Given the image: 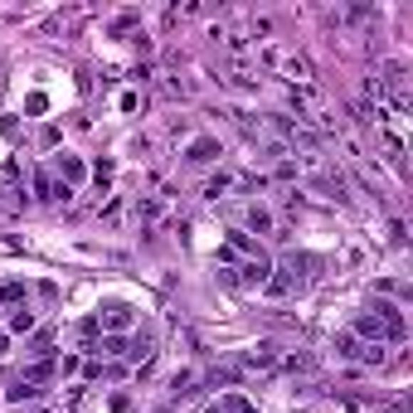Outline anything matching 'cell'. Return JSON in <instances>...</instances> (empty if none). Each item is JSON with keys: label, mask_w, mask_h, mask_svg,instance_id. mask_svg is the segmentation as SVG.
Instances as JSON below:
<instances>
[{"label": "cell", "mask_w": 413, "mask_h": 413, "mask_svg": "<svg viewBox=\"0 0 413 413\" xmlns=\"http://www.w3.org/2000/svg\"><path fill=\"white\" fill-rule=\"evenodd\" d=\"M263 63L273 68V73H282V78L292 83V88H306L311 83V63H306V54H297V49H263Z\"/></svg>", "instance_id": "1"}, {"label": "cell", "mask_w": 413, "mask_h": 413, "mask_svg": "<svg viewBox=\"0 0 413 413\" xmlns=\"http://www.w3.org/2000/svg\"><path fill=\"white\" fill-rule=\"evenodd\" d=\"M335 350H340L345 360H360V365H375V370H380V365L389 360V350H385V345H365V340H355V335H345V330L335 335Z\"/></svg>", "instance_id": "2"}, {"label": "cell", "mask_w": 413, "mask_h": 413, "mask_svg": "<svg viewBox=\"0 0 413 413\" xmlns=\"http://www.w3.org/2000/svg\"><path fill=\"white\" fill-rule=\"evenodd\" d=\"M98 326L108 330V335H127V330L137 326V311L127 302H108L103 311H98Z\"/></svg>", "instance_id": "3"}, {"label": "cell", "mask_w": 413, "mask_h": 413, "mask_svg": "<svg viewBox=\"0 0 413 413\" xmlns=\"http://www.w3.org/2000/svg\"><path fill=\"white\" fill-rule=\"evenodd\" d=\"M34 199H39V204H68L73 190H68L58 175H49V170H34Z\"/></svg>", "instance_id": "4"}, {"label": "cell", "mask_w": 413, "mask_h": 413, "mask_svg": "<svg viewBox=\"0 0 413 413\" xmlns=\"http://www.w3.org/2000/svg\"><path fill=\"white\" fill-rule=\"evenodd\" d=\"M355 340H365V345H385L389 326L375 316V311H365V316H355Z\"/></svg>", "instance_id": "5"}, {"label": "cell", "mask_w": 413, "mask_h": 413, "mask_svg": "<svg viewBox=\"0 0 413 413\" xmlns=\"http://www.w3.org/2000/svg\"><path fill=\"white\" fill-rule=\"evenodd\" d=\"M20 380H25V385H39V389L54 385V380H58V360H54V355H49V360H29Z\"/></svg>", "instance_id": "6"}, {"label": "cell", "mask_w": 413, "mask_h": 413, "mask_svg": "<svg viewBox=\"0 0 413 413\" xmlns=\"http://www.w3.org/2000/svg\"><path fill=\"white\" fill-rule=\"evenodd\" d=\"M370 311H375V316H380V321L389 326V340H404V330H409V321H404V311H399L394 302H375Z\"/></svg>", "instance_id": "7"}, {"label": "cell", "mask_w": 413, "mask_h": 413, "mask_svg": "<svg viewBox=\"0 0 413 413\" xmlns=\"http://www.w3.org/2000/svg\"><path fill=\"white\" fill-rule=\"evenodd\" d=\"M224 156V146L214 137H199V141H190V151H185V161L190 165H209V161H219Z\"/></svg>", "instance_id": "8"}, {"label": "cell", "mask_w": 413, "mask_h": 413, "mask_svg": "<svg viewBox=\"0 0 413 413\" xmlns=\"http://www.w3.org/2000/svg\"><path fill=\"white\" fill-rule=\"evenodd\" d=\"M58 180L73 190V185H83V180H88V165H83L78 156H68V151H63V156H58Z\"/></svg>", "instance_id": "9"}, {"label": "cell", "mask_w": 413, "mask_h": 413, "mask_svg": "<svg viewBox=\"0 0 413 413\" xmlns=\"http://www.w3.org/2000/svg\"><path fill=\"white\" fill-rule=\"evenodd\" d=\"M39 394H44V389H39V385H25V380H10V389H5V399H10V404H20V409H25V404H34Z\"/></svg>", "instance_id": "10"}, {"label": "cell", "mask_w": 413, "mask_h": 413, "mask_svg": "<svg viewBox=\"0 0 413 413\" xmlns=\"http://www.w3.org/2000/svg\"><path fill=\"white\" fill-rule=\"evenodd\" d=\"M273 365H277V345H258L244 355V370H273Z\"/></svg>", "instance_id": "11"}, {"label": "cell", "mask_w": 413, "mask_h": 413, "mask_svg": "<svg viewBox=\"0 0 413 413\" xmlns=\"http://www.w3.org/2000/svg\"><path fill=\"white\" fill-rule=\"evenodd\" d=\"M209 413H258V409L248 404L244 394H224V399H214V404H209Z\"/></svg>", "instance_id": "12"}, {"label": "cell", "mask_w": 413, "mask_h": 413, "mask_svg": "<svg viewBox=\"0 0 413 413\" xmlns=\"http://www.w3.org/2000/svg\"><path fill=\"white\" fill-rule=\"evenodd\" d=\"M34 326H39V316H34L29 306H15V311H10V335H29Z\"/></svg>", "instance_id": "13"}, {"label": "cell", "mask_w": 413, "mask_h": 413, "mask_svg": "<svg viewBox=\"0 0 413 413\" xmlns=\"http://www.w3.org/2000/svg\"><path fill=\"white\" fill-rule=\"evenodd\" d=\"M25 297H29L25 282H15V277H10V282H0V306H25Z\"/></svg>", "instance_id": "14"}, {"label": "cell", "mask_w": 413, "mask_h": 413, "mask_svg": "<svg viewBox=\"0 0 413 413\" xmlns=\"http://www.w3.org/2000/svg\"><path fill=\"white\" fill-rule=\"evenodd\" d=\"M127 355H132V360H151V355H156V340L141 330V335H132V340H127Z\"/></svg>", "instance_id": "15"}, {"label": "cell", "mask_w": 413, "mask_h": 413, "mask_svg": "<svg viewBox=\"0 0 413 413\" xmlns=\"http://www.w3.org/2000/svg\"><path fill=\"white\" fill-rule=\"evenodd\" d=\"M49 345H54V330H34V340H29L25 350H29L34 360H49Z\"/></svg>", "instance_id": "16"}, {"label": "cell", "mask_w": 413, "mask_h": 413, "mask_svg": "<svg viewBox=\"0 0 413 413\" xmlns=\"http://www.w3.org/2000/svg\"><path fill=\"white\" fill-rule=\"evenodd\" d=\"M248 229H253V234H273V214H268L263 204H253V209H248Z\"/></svg>", "instance_id": "17"}, {"label": "cell", "mask_w": 413, "mask_h": 413, "mask_svg": "<svg viewBox=\"0 0 413 413\" xmlns=\"http://www.w3.org/2000/svg\"><path fill=\"white\" fill-rule=\"evenodd\" d=\"M93 355H127V335H103V345H98V350H93Z\"/></svg>", "instance_id": "18"}, {"label": "cell", "mask_w": 413, "mask_h": 413, "mask_svg": "<svg viewBox=\"0 0 413 413\" xmlns=\"http://www.w3.org/2000/svg\"><path fill=\"white\" fill-rule=\"evenodd\" d=\"M263 292H268V297H287V292H292V277H268Z\"/></svg>", "instance_id": "19"}, {"label": "cell", "mask_w": 413, "mask_h": 413, "mask_svg": "<svg viewBox=\"0 0 413 413\" xmlns=\"http://www.w3.org/2000/svg\"><path fill=\"white\" fill-rule=\"evenodd\" d=\"M25 112H29V117H44V112H49V98H44V93H29V98H25Z\"/></svg>", "instance_id": "20"}, {"label": "cell", "mask_w": 413, "mask_h": 413, "mask_svg": "<svg viewBox=\"0 0 413 413\" xmlns=\"http://www.w3.org/2000/svg\"><path fill=\"white\" fill-rule=\"evenodd\" d=\"M224 190H234V175H214V180L204 185V194H209V199H219Z\"/></svg>", "instance_id": "21"}, {"label": "cell", "mask_w": 413, "mask_h": 413, "mask_svg": "<svg viewBox=\"0 0 413 413\" xmlns=\"http://www.w3.org/2000/svg\"><path fill=\"white\" fill-rule=\"evenodd\" d=\"M78 370H83V365H78V355H63V360H58V380H73Z\"/></svg>", "instance_id": "22"}, {"label": "cell", "mask_w": 413, "mask_h": 413, "mask_svg": "<svg viewBox=\"0 0 413 413\" xmlns=\"http://www.w3.org/2000/svg\"><path fill=\"white\" fill-rule=\"evenodd\" d=\"M112 170H117L112 161H98V165H93V180H98V185H108V180H112Z\"/></svg>", "instance_id": "23"}, {"label": "cell", "mask_w": 413, "mask_h": 413, "mask_svg": "<svg viewBox=\"0 0 413 413\" xmlns=\"http://www.w3.org/2000/svg\"><path fill=\"white\" fill-rule=\"evenodd\" d=\"M112 413H132V394H112Z\"/></svg>", "instance_id": "24"}, {"label": "cell", "mask_w": 413, "mask_h": 413, "mask_svg": "<svg viewBox=\"0 0 413 413\" xmlns=\"http://www.w3.org/2000/svg\"><path fill=\"white\" fill-rule=\"evenodd\" d=\"M78 404H83V385H73L68 394H63V409H78Z\"/></svg>", "instance_id": "25"}, {"label": "cell", "mask_w": 413, "mask_h": 413, "mask_svg": "<svg viewBox=\"0 0 413 413\" xmlns=\"http://www.w3.org/2000/svg\"><path fill=\"white\" fill-rule=\"evenodd\" d=\"M389 239H394V244H409V229H404V224L394 219V224H389Z\"/></svg>", "instance_id": "26"}, {"label": "cell", "mask_w": 413, "mask_h": 413, "mask_svg": "<svg viewBox=\"0 0 413 413\" xmlns=\"http://www.w3.org/2000/svg\"><path fill=\"white\" fill-rule=\"evenodd\" d=\"M103 219H108V224H117V219H122V199H112L108 209H103Z\"/></svg>", "instance_id": "27"}, {"label": "cell", "mask_w": 413, "mask_h": 413, "mask_svg": "<svg viewBox=\"0 0 413 413\" xmlns=\"http://www.w3.org/2000/svg\"><path fill=\"white\" fill-rule=\"evenodd\" d=\"M5 350H10V335H0V355H5Z\"/></svg>", "instance_id": "28"}, {"label": "cell", "mask_w": 413, "mask_h": 413, "mask_svg": "<svg viewBox=\"0 0 413 413\" xmlns=\"http://www.w3.org/2000/svg\"><path fill=\"white\" fill-rule=\"evenodd\" d=\"M20 413H54V409H20Z\"/></svg>", "instance_id": "29"}]
</instances>
